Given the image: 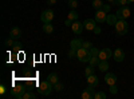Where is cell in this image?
Returning <instances> with one entry per match:
<instances>
[{
	"mask_svg": "<svg viewBox=\"0 0 134 99\" xmlns=\"http://www.w3.org/2000/svg\"><path fill=\"white\" fill-rule=\"evenodd\" d=\"M52 90H54V84H51L48 80H43V82H40V83H39L38 91H39L42 95L47 96V95H50V94H51V91H52Z\"/></svg>",
	"mask_w": 134,
	"mask_h": 99,
	"instance_id": "1",
	"label": "cell"
},
{
	"mask_svg": "<svg viewBox=\"0 0 134 99\" xmlns=\"http://www.w3.org/2000/svg\"><path fill=\"white\" fill-rule=\"evenodd\" d=\"M115 31L118 35H126L129 31V26L126 23V19H119L115 23Z\"/></svg>",
	"mask_w": 134,
	"mask_h": 99,
	"instance_id": "2",
	"label": "cell"
},
{
	"mask_svg": "<svg viewBox=\"0 0 134 99\" xmlns=\"http://www.w3.org/2000/svg\"><path fill=\"white\" fill-rule=\"evenodd\" d=\"M82 43H83L82 39H74V40H71V50L69 52V58L70 59H72L74 56H76V51L82 47Z\"/></svg>",
	"mask_w": 134,
	"mask_h": 99,
	"instance_id": "3",
	"label": "cell"
},
{
	"mask_svg": "<svg viewBox=\"0 0 134 99\" xmlns=\"http://www.w3.org/2000/svg\"><path fill=\"white\" fill-rule=\"evenodd\" d=\"M76 58H78V60H79V62H83V63L85 62H90V58H91L90 51L83 48V47H81L79 50L76 51Z\"/></svg>",
	"mask_w": 134,
	"mask_h": 99,
	"instance_id": "4",
	"label": "cell"
},
{
	"mask_svg": "<svg viewBox=\"0 0 134 99\" xmlns=\"http://www.w3.org/2000/svg\"><path fill=\"white\" fill-rule=\"evenodd\" d=\"M115 15H117V18H118V19H127V18L130 16V9H129L126 5L119 7V8L117 9Z\"/></svg>",
	"mask_w": 134,
	"mask_h": 99,
	"instance_id": "5",
	"label": "cell"
},
{
	"mask_svg": "<svg viewBox=\"0 0 134 99\" xmlns=\"http://www.w3.org/2000/svg\"><path fill=\"white\" fill-rule=\"evenodd\" d=\"M26 90H24V87L23 86H15L12 90H11V95H12L14 98L16 99H20V98H23Z\"/></svg>",
	"mask_w": 134,
	"mask_h": 99,
	"instance_id": "6",
	"label": "cell"
},
{
	"mask_svg": "<svg viewBox=\"0 0 134 99\" xmlns=\"http://www.w3.org/2000/svg\"><path fill=\"white\" fill-rule=\"evenodd\" d=\"M82 98H83V99H94V98H95L94 86L88 84V87H87L86 90H83V92H82Z\"/></svg>",
	"mask_w": 134,
	"mask_h": 99,
	"instance_id": "7",
	"label": "cell"
},
{
	"mask_svg": "<svg viewBox=\"0 0 134 99\" xmlns=\"http://www.w3.org/2000/svg\"><path fill=\"white\" fill-rule=\"evenodd\" d=\"M111 56H113V51H111L110 48H103V50H100L99 54H98V58L100 60H109Z\"/></svg>",
	"mask_w": 134,
	"mask_h": 99,
	"instance_id": "8",
	"label": "cell"
},
{
	"mask_svg": "<svg viewBox=\"0 0 134 99\" xmlns=\"http://www.w3.org/2000/svg\"><path fill=\"white\" fill-rule=\"evenodd\" d=\"M42 21L43 23H51V20L54 19V12L51 9H46V11H43V14L40 16Z\"/></svg>",
	"mask_w": 134,
	"mask_h": 99,
	"instance_id": "9",
	"label": "cell"
},
{
	"mask_svg": "<svg viewBox=\"0 0 134 99\" xmlns=\"http://www.w3.org/2000/svg\"><path fill=\"white\" fill-rule=\"evenodd\" d=\"M71 28H72V32H74L75 35H81L82 31H83V28H85V26H83V23H81V21L75 20V21H72Z\"/></svg>",
	"mask_w": 134,
	"mask_h": 99,
	"instance_id": "10",
	"label": "cell"
},
{
	"mask_svg": "<svg viewBox=\"0 0 134 99\" xmlns=\"http://www.w3.org/2000/svg\"><path fill=\"white\" fill-rule=\"evenodd\" d=\"M107 19V14L105 12L103 9H99L95 12V20H97V23H105Z\"/></svg>",
	"mask_w": 134,
	"mask_h": 99,
	"instance_id": "11",
	"label": "cell"
},
{
	"mask_svg": "<svg viewBox=\"0 0 134 99\" xmlns=\"http://www.w3.org/2000/svg\"><path fill=\"white\" fill-rule=\"evenodd\" d=\"M113 59L115 60V62H122L125 59V52H124V50L122 48H117L114 52H113Z\"/></svg>",
	"mask_w": 134,
	"mask_h": 99,
	"instance_id": "12",
	"label": "cell"
},
{
	"mask_svg": "<svg viewBox=\"0 0 134 99\" xmlns=\"http://www.w3.org/2000/svg\"><path fill=\"white\" fill-rule=\"evenodd\" d=\"M105 82H106L109 86L115 84V82H117V76H115V74H113V72H107V74L105 75Z\"/></svg>",
	"mask_w": 134,
	"mask_h": 99,
	"instance_id": "13",
	"label": "cell"
},
{
	"mask_svg": "<svg viewBox=\"0 0 134 99\" xmlns=\"http://www.w3.org/2000/svg\"><path fill=\"white\" fill-rule=\"evenodd\" d=\"M9 36L12 39H15V40H19L21 38V30L19 27H14L12 30H11V32H9Z\"/></svg>",
	"mask_w": 134,
	"mask_h": 99,
	"instance_id": "14",
	"label": "cell"
},
{
	"mask_svg": "<svg viewBox=\"0 0 134 99\" xmlns=\"http://www.w3.org/2000/svg\"><path fill=\"white\" fill-rule=\"evenodd\" d=\"M97 20H94V19H86L85 20V23H83V26H85V28L86 30H88V31H93L95 27H97Z\"/></svg>",
	"mask_w": 134,
	"mask_h": 99,
	"instance_id": "15",
	"label": "cell"
},
{
	"mask_svg": "<svg viewBox=\"0 0 134 99\" xmlns=\"http://www.w3.org/2000/svg\"><path fill=\"white\" fill-rule=\"evenodd\" d=\"M87 83L90 84V86H94V87H97L98 86V83H99V80H98V76L97 75H90V76H87Z\"/></svg>",
	"mask_w": 134,
	"mask_h": 99,
	"instance_id": "16",
	"label": "cell"
},
{
	"mask_svg": "<svg viewBox=\"0 0 134 99\" xmlns=\"http://www.w3.org/2000/svg\"><path fill=\"white\" fill-rule=\"evenodd\" d=\"M119 19L117 18V15L114 14V15H107V19H106V23L109 24V26H115V23L118 21Z\"/></svg>",
	"mask_w": 134,
	"mask_h": 99,
	"instance_id": "17",
	"label": "cell"
},
{
	"mask_svg": "<svg viewBox=\"0 0 134 99\" xmlns=\"http://www.w3.org/2000/svg\"><path fill=\"white\" fill-rule=\"evenodd\" d=\"M47 80L51 83V84H55V83H58L59 79H58V75L55 74V72H51L48 76H47Z\"/></svg>",
	"mask_w": 134,
	"mask_h": 99,
	"instance_id": "18",
	"label": "cell"
},
{
	"mask_svg": "<svg viewBox=\"0 0 134 99\" xmlns=\"http://www.w3.org/2000/svg\"><path fill=\"white\" fill-rule=\"evenodd\" d=\"M98 67H99V71H102V72L107 71V70H109V63H107V60H100L99 64H98Z\"/></svg>",
	"mask_w": 134,
	"mask_h": 99,
	"instance_id": "19",
	"label": "cell"
},
{
	"mask_svg": "<svg viewBox=\"0 0 134 99\" xmlns=\"http://www.w3.org/2000/svg\"><path fill=\"white\" fill-rule=\"evenodd\" d=\"M93 8L95 11L102 9L103 8V2H102V0H94V2H93Z\"/></svg>",
	"mask_w": 134,
	"mask_h": 99,
	"instance_id": "20",
	"label": "cell"
},
{
	"mask_svg": "<svg viewBox=\"0 0 134 99\" xmlns=\"http://www.w3.org/2000/svg\"><path fill=\"white\" fill-rule=\"evenodd\" d=\"M43 31L46 32V34H52L54 27L51 26V23H43Z\"/></svg>",
	"mask_w": 134,
	"mask_h": 99,
	"instance_id": "21",
	"label": "cell"
},
{
	"mask_svg": "<svg viewBox=\"0 0 134 99\" xmlns=\"http://www.w3.org/2000/svg\"><path fill=\"white\" fill-rule=\"evenodd\" d=\"M78 15L76 12H75V9H71V12L69 14V16H67V19H70V20H72V21H75V20H78Z\"/></svg>",
	"mask_w": 134,
	"mask_h": 99,
	"instance_id": "22",
	"label": "cell"
},
{
	"mask_svg": "<svg viewBox=\"0 0 134 99\" xmlns=\"http://www.w3.org/2000/svg\"><path fill=\"white\" fill-rule=\"evenodd\" d=\"M99 62H100V59L98 56H91L90 58V66H93V67H94V66H98Z\"/></svg>",
	"mask_w": 134,
	"mask_h": 99,
	"instance_id": "23",
	"label": "cell"
},
{
	"mask_svg": "<svg viewBox=\"0 0 134 99\" xmlns=\"http://www.w3.org/2000/svg\"><path fill=\"white\" fill-rule=\"evenodd\" d=\"M94 74V67L93 66H88V67H86V70H85V75L86 76H90V75H93Z\"/></svg>",
	"mask_w": 134,
	"mask_h": 99,
	"instance_id": "24",
	"label": "cell"
},
{
	"mask_svg": "<svg viewBox=\"0 0 134 99\" xmlns=\"http://www.w3.org/2000/svg\"><path fill=\"white\" fill-rule=\"evenodd\" d=\"M14 43H15V39H12L11 36H9L8 39L4 40V44H5L7 47H12V46H14Z\"/></svg>",
	"mask_w": 134,
	"mask_h": 99,
	"instance_id": "25",
	"label": "cell"
},
{
	"mask_svg": "<svg viewBox=\"0 0 134 99\" xmlns=\"http://www.w3.org/2000/svg\"><path fill=\"white\" fill-rule=\"evenodd\" d=\"M35 99L36 98V95L34 94V92H31V91H27V92H24V95H23V99Z\"/></svg>",
	"mask_w": 134,
	"mask_h": 99,
	"instance_id": "26",
	"label": "cell"
},
{
	"mask_svg": "<svg viewBox=\"0 0 134 99\" xmlns=\"http://www.w3.org/2000/svg\"><path fill=\"white\" fill-rule=\"evenodd\" d=\"M94 99H106V94L103 91H98V92H95V98Z\"/></svg>",
	"mask_w": 134,
	"mask_h": 99,
	"instance_id": "27",
	"label": "cell"
},
{
	"mask_svg": "<svg viewBox=\"0 0 134 99\" xmlns=\"http://www.w3.org/2000/svg\"><path fill=\"white\" fill-rule=\"evenodd\" d=\"M63 87H64L63 83L58 82V83H55V84H54V90H55V91H62V90H63Z\"/></svg>",
	"mask_w": 134,
	"mask_h": 99,
	"instance_id": "28",
	"label": "cell"
},
{
	"mask_svg": "<svg viewBox=\"0 0 134 99\" xmlns=\"http://www.w3.org/2000/svg\"><path fill=\"white\" fill-rule=\"evenodd\" d=\"M88 51H90V55H91V56H98V54H99V50H98L97 47H91Z\"/></svg>",
	"mask_w": 134,
	"mask_h": 99,
	"instance_id": "29",
	"label": "cell"
},
{
	"mask_svg": "<svg viewBox=\"0 0 134 99\" xmlns=\"http://www.w3.org/2000/svg\"><path fill=\"white\" fill-rule=\"evenodd\" d=\"M69 7L71 9H75L78 7V2H76V0H69Z\"/></svg>",
	"mask_w": 134,
	"mask_h": 99,
	"instance_id": "30",
	"label": "cell"
},
{
	"mask_svg": "<svg viewBox=\"0 0 134 99\" xmlns=\"http://www.w3.org/2000/svg\"><path fill=\"white\" fill-rule=\"evenodd\" d=\"M127 3H129V0H115V4L119 5V7H124V5H126Z\"/></svg>",
	"mask_w": 134,
	"mask_h": 99,
	"instance_id": "31",
	"label": "cell"
},
{
	"mask_svg": "<svg viewBox=\"0 0 134 99\" xmlns=\"http://www.w3.org/2000/svg\"><path fill=\"white\" fill-rule=\"evenodd\" d=\"M82 47L86 48V50H90V48L93 47V44H91V42H83V43H82Z\"/></svg>",
	"mask_w": 134,
	"mask_h": 99,
	"instance_id": "32",
	"label": "cell"
},
{
	"mask_svg": "<svg viewBox=\"0 0 134 99\" xmlns=\"http://www.w3.org/2000/svg\"><path fill=\"white\" fill-rule=\"evenodd\" d=\"M12 47H14V50H15V51H20V50H21V47H23V46H21L19 42H15Z\"/></svg>",
	"mask_w": 134,
	"mask_h": 99,
	"instance_id": "33",
	"label": "cell"
},
{
	"mask_svg": "<svg viewBox=\"0 0 134 99\" xmlns=\"http://www.w3.org/2000/svg\"><path fill=\"white\" fill-rule=\"evenodd\" d=\"M117 91H118L117 86H115V84H111V86H110V92H111V94H117Z\"/></svg>",
	"mask_w": 134,
	"mask_h": 99,
	"instance_id": "34",
	"label": "cell"
},
{
	"mask_svg": "<svg viewBox=\"0 0 134 99\" xmlns=\"http://www.w3.org/2000/svg\"><path fill=\"white\" fill-rule=\"evenodd\" d=\"M110 8H111V7H110V4H103V8H102V9H103V11H105V12L107 14V12H109V11H110Z\"/></svg>",
	"mask_w": 134,
	"mask_h": 99,
	"instance_id": "35",
	"label": "cell"
},
{
	"mask_svg": "<svg viewBox=\"0 0 134 99\" xmlns=\"http://www.w3.org/2000/svg\"><path fill=\"white\" fill-rule=\"evenodd\" d=\"M64 26H67V27H71V26H72V20H70V19H67V20L64 21Z\"/></svg>",
	"mask_w": 134,
	"mask_h": 99,
	"instance_id": "36",
	"label": "cell"
},
{
	"mask_svg": "<svg viewBox=\"0 0 134 99\" xmlns=\"http://www.w3.org/2000/svg\"><path fill=\"white\" fill-rule=\"evenodd\" d=\"M47 4L54 5V4H57V0H47Z\"/></svg>",
	"mask_w": 134,
	"mask_h": 99,
	"instance_id": "37",
	"label": "cell"
},
{
	"mask_svg": "<svg viewBox=\"0 0 134 99\" xmlns=\"http://www.w3.org/2000/svg\"><path fill=\"white\" fill-rule=\"evenodd\" d=\"M0 92H2V94H4V92H5V86H4V84L0 86Z\"/></svg>",
	"mask_w": 134,
	"mask_h": 99,
	"instance_id": "38",
	"label": "cell"
},
{
	"mask_svg": "<svg viewBox=\"0 0 134 99\" xmlns=\"http://www.w3.org/2000/svg\"><path fill=\"white\" fill-rule=\"evenodd\" d=\"M94 32H95V34H100V28H99V27L97 26V27L94 28Z\"/></svg>",
	"mask_w": 134,
	"mask_h": 99,
	"instance_id": "39",
	"label": "cell"
},
{
	"mask_svg": "<svg viewBox=\"0 0 134 99\" xmlns=\"http://www.w3.org/2000/svg\"><path fill=\"white\" fill-rule=\"evenodd\" d=\"M106 2H109V3H111V4H115V0H106Z\"/></svg>",
	"mask_w": 134,
	"mask_h": 99,
	"instance_id": "40",
	"label": "cell"
},
{
	"mask_svg": "<svg viewBox=\"0 0 134 99\" xmlns=\"http://www.w3.org/2000/svg\"><path fill=\"white\" fill-rule=\"evenodd\" d=\"M129 3H134V0H129Z\"/></svg>",
	"mask_w": 134,
	"mask_h": 99,
	"instance_id": "41",
	"label": "cell"
}]
</instances>
